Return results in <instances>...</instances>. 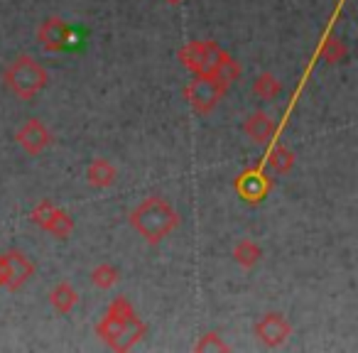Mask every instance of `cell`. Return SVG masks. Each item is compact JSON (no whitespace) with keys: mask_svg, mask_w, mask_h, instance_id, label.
Segmentation results:
<instances>
[{"mask_svg":"<svg viewBox=\"0 0 358 353\" xmlns=\"http://www.w3.org/2000/svg\"><path fill=\"white\" fill-rule=\"evenodd\" d=\"M317 55L322 57V59L327 62V64H343V62L348 59V45L338 35L329 32V35L324 37L322 45H319Z\"/></svg>","mask_w":358,"mask_h":353,"instance_id":"obj_15","label":"cell"},{"mask_svg":"<svg viewBox=\"0 0 358 353\" xmlns=\"http://www.w3.org/2000/svg\"><path fill=\"white\" fill-rule=\"evenodd\" d=\"M275 130L278 128H275L273 118L268 113H263V110H255L243 120V133L258 145H268L275 138Z\"/></svg>","mask_w":358,"mask_h":353,"instance_id":"obj_12","label":"cell"},{"mask_svg":"<svg viewBox=\"0 0 358 353\" xmlns=\"http://www.w3.org/2000/svg\"><path fill=\"white\" fill-rule=\"evenodd\" d=\"M253 94L258 96L260 101H275L280 94H282V84H280L275 74H270V71H263V74L255 76Z\"/></svg>","mask_w":358,"mask_h":353,"instance_id":"obj_18","label":"cell"},{"mask_svg":"<svg viewBox=\"0 0 358 353\" xmlns=\"http://www.w3.org/2000/svg\"><path fill=\"white\" fill-rule=\"evenodd\" d=\"M128 221L145 243L157 245L179 226V214L162 196H148L130 211Z\"/></svg>","mask_w":358,"mask_h":353,"instance_id":"obj_2","label":"cell"},{"mask_svg":"<svg viewBox=\"0 0 358 353\" xmlns=\"http://www.w3.org/2000/svg\"><path fill=\"white\" fill-rule=\"evenodd\" d=\"M273 192V180L260 167H248L236 177V194L245 204H260Z\"/></svg>","mask_w":358,"mask_h":353,"instance_id":"obj_8","label":"cell"},{"mask_svg":"<svg viewBox=\"0 0 358 353\" xmlns=\"http://www.w3.org/2000/svg\"><path fill=\"white\" fill-rule=\"evenodd\" d=\"M194 351H201V353H204V351H229V343H226L219 333L209 331V333H204L199 341H196Z\"/></svg>","mask_w":358,"mask_h":353,"instance_id":"obj_20","label":"cell"},{"mask_svg":"<svg viewBox=\"0 0 358 353\" xmlns=\"http://www.w3.org/2000/svg\"><path fill=\"white\" fill-rule=\"evenodd\" d=\"M118 280H120V270L115 268V265H110V263H101V265H96V268L91 270V282H94L99 289L115 287V284H118Z\"/></svg>","mask_w":358,"mask_h":353,"instance_id":"obj_19","label":"cell"},{"mask_svg":"<svg viewBox=\"0 0 358 353\" xmlns=\"http://www.w3.org/2000/svg\"><path fill=\"white\" fill-rule=\"evenodd\" d=\"M30 221L59 240H66L74 233V219L50 199H42L40 204L30 211Z\"/></svg>","mask_w":358,"mask_h":353,"instance_id":"obj_7","label":"cell"},{"mask_svg":"<svg viewBox=\"0 0 358 353\" xmlns=\"http://www.w3.org/2000/svg\"><path fill=\"white\" fill-rule=\"evenodd\" d=\"M115 180H118V169H115V164L110 159L96 157L86 167V182L94 189H108V187L115 185Z\"/></svg>","mask_w":358,"mask_h":353,"instance_id":"obj_13","label":"cell"},{"mask_svg":"<svg viewBox=\"0 0 358 353\" xmlns=\"http://www.w3.org/2000/svg\"><path fill=\"white\" fill-rule=\"evenodd\" d=\"M255 336L268 348H280L289 336H292V324L280 312H268L255 324Z\"/></svg>","mask_w":358,"mask_h":353,"instance_id":"obj_9","label":"cell"},{"mask_svg":"<svg viewBox=\"0 0 358 353\" xmlns=\"http://www.w3.org/2000/svg\"><path fill=\"white\" fill-rule=\"evenodd\" d=\"M6 282V255L0 253V287Z\"/></svg>","mask_w":358,"mask_h":353,"instance_id":"obj_21","label":"cell"},{"mask_svg":"<svg viewBox=\"0 0 358 353\" xmlns=\"http://www.w3.org/2000/svg\"><path fill=\"white\" fill-rule=\"evenodd\" d=\"M37 42L45 52L62 55V52H79L86 45V32L81 27L69 25L62 17H45L37 27Z\"/></svg>","mask_w":358,"mask_h":353,"instance_id":"obj_5","label":"cell"},{"mask_svg":"<svg viewBox=\"0 0 358 353\" xmlns=\"http://www.w3.org/2000/svg\"><path fill=\"white\" fill-rule=\"evenodd\" d=\"M179 62H182L194 76L219 74V76H226L231 84L241 76L238 62L211 40H196V42L185 45L179 50Z\"/></svg>","mask_w":358,"mask_h":353,"instance_id":"obj_3","label":"cell"},{"mask_svg":"<svg viewBox=\"0 0 358 353\" xmlns=\"http://www.w3.org/2000/svg\"><path fill=\"white\" fill-rule=\"evenodd\" d=\"M229 89H231V81L226 79V76H219V74L194 76V79L185 86V99L189 101L194 113L206 115L219 106V101L224 99Z\"/></svg>","mask_w":358,"mask_h":353,"instance_id":"obj_6","label":"cell"},{"mask_svg":"<svg viewBox=\"0 0 358 353\" xmlns=\"http://www.w3.org/2000/svg\"><path fill=\"white\" fill-rule=\"evenodd\" d=\"M3 255H6V282H3V287L15 292L35 275V263L22 250H8Z\"/></svg>","mask_w":358,"mask_h":353,"instance_id":"obj_11","label":"cell"},{"mask_svg":"<svg viewBox=\"0 0 358 353\" xmlns=\"http://www.w3.org/2000/svg\"><path fill=\"white\" fill-rule=\"evenodd\" d=\"M3 81H6V86L20 101H32L40 91H45L47 81H50V74H47V69L35 57L22 55L6 69Z\"/></svg>","mask_w":358,"mask_h":353,"instance_id":"obj_4","label":"cell"},{"mask_svg":"<svg viewBox=\"0 0 358 353\" xmlns=\"http://www.w3.org/2000/svg\"><path fill=\"white\" fill-rule=\"evenodd\" d=\"M99 338L110 348V351H130L138 341H143L148 326L143 319H138L133 304L125 297H115L108 304L103 319L96 324Z\"/></svg>","mask_w":358,"mask_h":353,"instance_id":"obj_1","label":"cell"},{"mask_svg":"<svg viewBox=\"0 0 358 353\" xmlns=\"http://www.w3.org/2000/svg\"><path fill=\"white\" fill-rule=\"evenodd\" d=\"M17 145H20L27 154L37 157V154H42L52 145L50 128H47L40 118L25 120V123L20 125V130H17Z\"/></svg>","mask_w":358,"mask_h":353,"instance_id":"obj_10","label":"cell"},{"mask_svg":"<svg viewBox=\"0 0 358 353\" xmlns=\"http://www.w3.org/2000/svg\"><path fill=\"white\" fill-rule=\"evenodd\" d=\"M260 258H263V248H260L255 240L243 238L234 245V260L241 265V268H245V270L255 268V265L260 263Z\"/></svg>","mask_w":358,"mask_h":353,"instance_id":"obj_17","label":"cell"},{"mask_svg":"<svg viewBox=\"0 0 358 353\" xmlns=\"http://www.w3.org/2000/svg\"><path fill=\"white\" fill-rule=\"evenodd\" d=\"M169 6H179V3H185V0H167Z\"/></svg>","mask_w":358,"mask_h":353,"instance_id":"obj_22","label":"cell"},{"mask_svg":"<svg viewBox=\"0 0 358 353\" xmlns=\"http://www.w3.org/2000/svg\"><path fill=\"white\" fill-rule=\"evenodd\" d=\"M76 302H79V292L71 287V282L62 280V282H57L55 287H52L50 304H52V309H55L57 314H69L71 309L76 307Z\"/></svg>","mask_w":358,"mask_h":353,"instance_id":"obj_14","label":"cell"},{"mask_svg":"<svg viewBox=\"0 0 358 353\" xmlns=\"http://www.w3.org/2000/svg\"><path fill=\"white\" fill-rule=\"evenodd\" d=\"M265 162H268V167L273 169L275 174H287L289 169L294 167V152L287 147V145L273 143L268 150V154H265Z\"/></svg>","mask_w":358,"mask_h":353,"instance_id":"obj_16","label":"cell"}]
</instances>
